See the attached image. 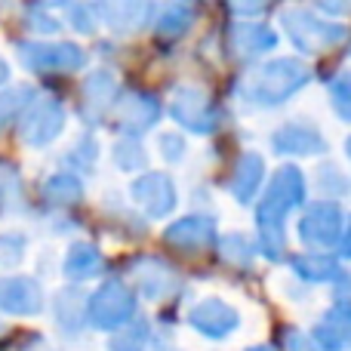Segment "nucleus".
Returning a JSON list of instances; mask_svg holds the SVG:
<instances>
[{"instance_id":"f257e3e1","label":"nucleus","mask_w":351,"mask_h":351,"mask_svg":"<svg viewBox=\"0 0 351 351\" xmlns=\"http://www.w3.org/2000/svg\"><path fill=\"white\" fill-rule=\"evenodd\" d=\"M62 130V108L56 102H37L22 121V139L28 145H47Z\"/></svg>"},{"instance_id":"f03ea898","label":"nucleus","mask_w":351,"mask_h":351,"mask_svg":"<svg viewBox=\"0 0 351 351\" xmlns=\"http://www.w3.org/2000/svg\"><path fill=\"white\" fill-rule=\"evenodd\" d=\"M0 308L10 315H34L40 311V287L31 278L0 280Z\"/></svg>"},{"instance_id":"7ed1b4c3","label":"nucleus","mask_w":351,"mask_h":351,"mask_svg":"<svg viewBox=\"0 0 351 351\" xmlns=\"http://www.w3.org/2000/svg\"><path fill=\"white\" fill-rule=\"evenodd\" d=\"M22 62L34 71H68L80 65L77 47H22Z\"/></svg>"},{"instance_id":"20e7f679","label":"nucleus","mask_w":351,"mask_h":351,"mask_svg":"<svg viewBox=\"0 0 351 351\" xmlns=\"http://www.w3.org/2000/svg\"><path fill=\"white\" fill-rule=\"evenodd\" d=\"M93 268H96V253L93 250L77 247L68 256V274L71 278H86V274H93Z\"/></svg>"},{"instance_id":"39448f33","label":"nucleus","mask_w":351,"mask_h":351,"mask_svg":"<svg viewBox=\"0 0 351 351\" xmlns=\"http://www.w3.org/2000/svg\"><path fill=\"white\" fill-rule=\"evenodd\" d=\"M25 253V241L19 234H0V265L10 268L22 259Z\"/></svg>"},{"instance_id":"423d86ee","label":"nucleus","mask_w":351,"mask_h":351,"mask_svg":"<svg viewBox=\"0 0 351 351\" xmlns=\"http://www.w3.org/2000/svg\"><path fill=\"white\" fill-rule=\"evenodd\" d=\"M28 102V90H10L0 96V127H6V121H10L12 114H16L22 105Z\"/></svg>"},{"instance_id":"0eeeda50","label":"nucleus","mask_w":351,"mask_h":351,"mask_svg":"<svg viewBox=\"0 0 351 351\" xmlns=\"http://www.w3.org/2000/svg\"><path fill=\"white\" fill-rule=\"evenodd\" d=\"M3 77H6V65H3V59H0V84H3Z\"/></svg>"}]
</instances>
